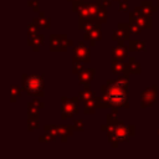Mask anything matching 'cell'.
Returning <instances> with one entry per match:
<instances>
[{
	"label": "cell",
	"instance_id": "cell-1",
	"mask_svg": "<svg viewBox=\"0 0 159 159\" xmlns=\"http://www.w3.org/2000/svg\"><path fill=\"white\" fill-rule=\"evenodd\" d=\"M106 99L109 103H112L114 106H118V104H122L125 101V94H124L123 89L119 86L114 84V86L108 88L107 94H106Z\"/></svg>",
	"mask_w": 159,
	"mask_h": 159
},
{
	"label": "cell",
	"instance_id": "cell-2",
	"mask_svg": "<svg viewBox=\"0 0 159 159\" xmlns=\"http://www.w3.org/2000/svg\"><path fill=\"white\" fill-rule=\"evenodd\" d=\"M26 88L29 92H37L42 88V80L39 76H31L26 81Z\"/></svg>",
	"mask_w": 159,
	"mask_h": 159
},
{
	"label": "cell",
	"instance_id": "cell-3",
	"mask_svg": "<svg viewBox=\"0 0 159 159\" xmlns=\"http://www.w3.org/2000/svg\"><path fill=\"white\" fill-rule=\"evenodd\" d=\"M123 135L125 137V128H123V127L117 128V137L118 138H123Z\"/></svg>",
	"mask_w": 159,
	"mask_h": 159
}]
</instances>
